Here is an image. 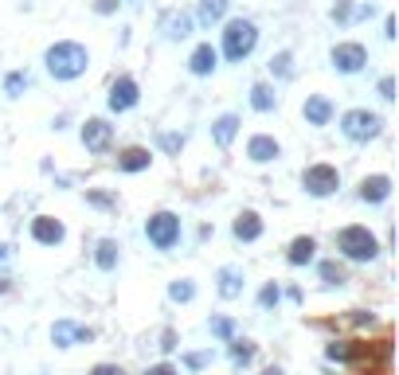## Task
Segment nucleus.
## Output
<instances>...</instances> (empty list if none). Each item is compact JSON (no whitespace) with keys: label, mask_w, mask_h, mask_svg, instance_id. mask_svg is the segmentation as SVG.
<instances>
[{"label":"nucleus","mask_w":399,"mask_h":375,"mask_svg":"<svg viewBox=\"0 0 399 375\" xmlns=\"http://www.w3.org/2000/svg\"><path fill=\"white\" fill-rule=\"evenodd\" d=\"M301 118H306V125L325 129L333 118H337V106H333L329 94H310V98L301 102Z\"/></svg>","instance_id":"nucleus-12"},{"label":"nucleus","mask_w":399,"mask_h":375,"mask_svg":"<svg viewBox=\"0 0 399 375\" xmlns=\"http://www.w3.org/2000/svg\"><path fill=\"white\" fill-rule=\"evenodd\" d=\"M329 16H333L337 24H352V0H337Z\"/></svg>","instance_id":"nucleus-33"},{"label":"nucleus","mask_w":399,"mask_h":375,"mask_svg":"<svg viewBox=\"0 0 399 375\" xmlns=\"http://www.w3.org/2000/svg\"><path fill=\"white\" fill-rule=\"evenodd\" d=\"M43 67L55 82H75L90 70V51L79 40H59L43 51Z\"/></svg>","instance_id":"nucleus-1"},{"label":"nucleus","mask_w":399,"mask_h":375,"mask_svg":"<svg viewBox=\"0 0 399 375\" xmlns=\"http://www.w3.org/2000/svg\"><path fill=\"white\" fill-rule=\"evenodd\" d=\"M157 145H160V153L180 157V148H184V133H157Z\"/></svg>","instance_id":"nucleus-32"},{"label":"nucleus","mask_w":399,"mask_h":375,"mask_svg":"<svg viewBox=\"0 0 399 375\" xmlns=\"http://www.w3.org/2000/svg\"><path fill=\"white\" fill-rule=\"evenodd\" d=\"M325 355H329V360H340V364H345V360H349V355H352V348L345 344V340H333V344L325 348Z\"/></svg>","instance_id":"nucleus-35"},{"label":"nucleus","mask_w":399,"mask_h":375,"mask_svg":"<svg viewBox=\"0 0 399 375\" xmlns=\"http://www.w3.org/2000/svg\"><path fill=\"white\" fill-rule=\"evenodd\" d=\"M340 188V168L337 164H310L306 172H301V192L310 199H329L333 192Z\"/></svg>","instance_id":"nucleus-6"},{"label":"nucleus","mask_w":399,"mask_h":375,"mask_svg":"<svg viewBox=\"0 0 399 375\" xmlns=\"http://www.w3.org/2000/svg\"><path fill=\"white\" fill-rule=\"evenodd\" d=\"M211 364V352H188L184 355V367L188 372H200V367H208Z\"/></svg>","instance_id":"nucleus-34"},{"label":"nucleus","mask_w":399,"mask_h":375,"mask_svg":"<svg viewBox=\"0 0 399 375\" xmlns=\"http://www.w3.org/2000/svg\"><path fill=\"white\" fill-rule=\"evenodd\" d=\"M270 75L274 79H294V51H278V55H270Z\"/></svg>","instance_id":"nucleus-29"},{"label":"nucleus","mask_w":399,"mask_h":375,"mask_svg":"<svg viewBox=\"0 0 399 375\" xmlns=\"http://www.w3.org/2000/svg\"><path fill=\"white\" fill-rule=\"evenodd\" d=\"M384 36H388V40H396V16H388V20H384Z\"/></svg>","instance_id":"nucleus-43"},{"label":"nucleus","mask_w":399,"mask_h":375,"mask_svg":"<svg viewBox=\"0 0 399 375\" xmlns=\"http://www.w3.org/2000/svg\"><path fill=\"white\" fill-rule=\"evenodd\" d=\"M28 86H31L28 70H8V75H4V94H8V98H24V90Z\"/></svg>","instance_id":"nucleus-28"},{"label":"nucleus","mask_w":399,"mask_h":375,"mask_svg":"<svg viewBox=\"0 0 399 375\" xmlns=\"http://www.w3.org/2000/svg\"><path fill=\"white\" fill-rule=\"evenodd\" d=\"M121 262V243L118 238H98L94 243V266L102 270V274H114Z\"/></svg>","instance_id":"nucleus-20"},{"label":"nucleus","mask_w":399,"mask_h":375,"mask_svg":"<svg viewBox=\"0 0 399 375\" xmlns=\"http://www.w3.org/2000/svg\"><path fill=\"white\" fill-rule=\"evenodd\" d=\"M282 157V141L270 137V133H255V137L247 141V160L250 164H270V160Z\"/></svg>","instance_id":"nucleus-15"},{"label":"nucleus","mask_w":399,"mask_h":375,"mask_svg":"<svg viewBox=\"0 0 399 375\" xmlns=\"http://www.w3.org/2000/svg\"><path fill=\"white\" fill-rule=\"evenodd\" d=\"M8 289H12V286H8V277H0V293H8Z\"/></svg>","instance_id":"nucleus-44"},{"label":"nucleus","mask_w":399,"mask_h":375,"mask_svg":"<svg viewBox=\"0 0 399 375\" xmlns=\"http://www.w3.org/2000/svg\"><path fill=\"white\" fill-rule=\"evenodd\" d=\"M172 348H176V332L165 328V332H160V352H172Z\"/></svg>","instance_id":"nucleus-41"},{"label":"nucleus","mask_w":399,"mask_h":375,"mask_svg":"<svg viewBox=\"0 0 399 375\" xmlns=\"http://www.w3.org/2000/svg\"><path fill=\"white\" fill-rule=\"evenodd\" d=\"M243 282H247V274H243L239 266H220L216 270V293H220L223 301L243 297Z\"/></svg>","instance_id":"nucleus-16"},{"label":"nucleus","mask_w":399,"mask_h":375,"mask_svg":"<svg viewBox=\"0 0 399 375\" xmlns=\"http://www.w3.org/2000/svg\"><path fill=\"white\" fill-rule=\"evenodd\" d=\"M86 204H94V208H106V211H110V208H118V199H114V196H106V192H86Z\"/></svg>","instance_id":"nucleus-36"},{"label":"nucleus","mask_w":399,"mask_h":375,"mask_svg":"<svg viewBox=\"0 0 399 375\" xmlns=\"http://www.w3.org/2000/svg\"><path fill=\"white\" fill-rule=\"evenodd\" d=\"M79 141H82L86 153H110L114 125L106 118H86V121H82V129H79Z\"/></svg>","instance_id":"nucleus-10"},{"label":"nucleus","mask_w":399,"mask_h":375,"mask_svg":"<svg viewBox=\"0 0 399 375\" xmlns=\"http://www.w3.org/2000/svg\"><path fill=\"white\" fill-rule=\"evenodd\" d=\"M153 164V153L145 145H130V148H121L118 153V172H145V168Z\"/></svg>","instance_id":"nucleus-22"},{"label":"nucleus","mask_w":399,"mask_h":375,"mask_svg":"<svg viewBox=\"0 0 399 375\" xmlns=\"http://www.w3.org/2000/svg\"><path fill=\"white\" fill-rule=\"evenodd\" d=\"M145 375H180V367H172V364H153V367H145Z\"/></svg>","instance_id":"nucleus-40"},{"label":"nucleus","mask_w":399,"mask_h":375,"mask_svg":"<svg viewBox=\"0 0 399 375\" xmlns=\"http://www.w3.org/2000/svg\"><path fill=\"white\" fill-rule=\"evenodd\" d=\"M90 340H94V328L79 325V321H70V316H59V321L51 325V344L55 348H79V344H90Z\"/></svg>","instance_id":"nucleus-9"},{"label":"nucleus","mask_w":399,"mask_h":375,"mask_svg":"<svg viewBox=\"0 0 399 375\" xmlns=\"http://www.w3.org/2000/svg\"><path fill=\"white\" fill-rule=\"evenodd\" d=\"M286 262L289 266H310V262H317V238L298 235L294 243H289V250H286Z\"/></svg>","instance_id":"nucleus-21"},{"label":"nucleus","mask_w":399,"mask_h":375,"mask_svg":"<svg viewBox=\"0 0 399 375\" xmlns=\"http://www.w3.org/2000/svg\"><path fill=\"white\" fill-rule=\"evenodd\" d=\"M118 4L121 0H94V12H98V16H110V12H118Z\"/></svg>","instance_id":"nucleus-39"},{"label":"nucleus","mask_w":399,"mask_h":375,"mask_svg":"<svg viewBox=\"0 0 399 375\" xmlns=\"http://www.w3.org/2000/svg\"><path fill=\"white\" fill-rule=\"evenodd\" d=\"M329 63L337 75H360V70L368 67V47L356 40H345V43H333L329 51Z\"/></svg>","instance_id":"nucleus-7"},{"label":"nucleus","mask_w":399,"mask_h":375,"mask_svg":"<svg viewBox=\"0 0 399 375\" xmlns=\"http://www.w3.org/2000/svg\"><path fill=\"white\" fill-rule=\"evenodd\" d=\"M376 90H379V98H384V102H396V79H391V75H384Z\"/></svg>","instance_id":"nucleus-37"},{"label":"nucleus","mask_w":399,"mask_h":375,"mask_svg":"<svg viewBox=\"0 0 399 375\" xmlns=\"http://www.w3.org/2000/svg\"><path fill=\"white\" fill-rule=\"evenodd\" d=\"M333 247H337V254L345 258V262H376V254L384 247H379V238L372 235L364 223H349V227H340L337 235H333Z\"/></svg>","instance_id":"nucleus-2"},{"label":"nucleus","mask_w":399,"mask_h":375,"mask_svg":"<svg viewBox=\"0 0 399 375\" xmlns=\"http://www.w3.org/2000/svg\"><path fill=\"white\" fill-rule=\"evenodd\" d=\"M86 375H126V367H118V364H94Z\"/></svg>","instance_id":"nucleus-38"},{"label":"nucleus","mask_w":399,"mask_h":375,"mask_svg":"<svg viewBox=\"0 0 399 375\" xmlns=\"http://www.w3.org/2000/svg\"><path fill=\"white\" fill-rule=\"evenodd\" d=\"M208 328H211V336H216V340H223V344L235 336V321H231V316H211Z\"/></svg>","instance_id":"nucleus-31"},{"label":"nucleus","mask_w":399,"mask_h":375,"mask_svg":"<svg viewBox=\"0 0 399 375\" xmlns=\"http://www.w3.org/2000/svg\"><path fill=\"white\" fill-rule=\"evenodd\" d=\"M137 102H141L137 79H133V75H118V79L110 82V94H106V106H110V114H130Z\"/></svg>","instance_id":"nucleus-8"},{"label":"nucleus","mask_w":399,"mask_h":375,"mask_svg":"<svg viewBox=\"0 0 399 375\" xmlns=\"http://www.w3.org/2000/svg\"><path fill=\"white\" fill-rule=\"evenodd\" d=\"M180 235H184V223H180L176 211H153V215L145 219V238H149L157 250H172L180 243Z\"/></svg>","instance_id":"nucleus-5"},{"label":"nucleus","mask_w":399,"mask_h":375,"mask_svg":"<svg viewBox=\"0 0 399 375\" xmlns=\"http://www.w3.org/2000/svg\"><path fill=\"white\" fill-rule=\"evenodd\" d=\"M216 67H220V51L211 47V43H200V47L188 55V75H196V79L216 75Z\"/></svg>","instance_id":"nucleus-18"},{"label":"nucleus","mask_w":399,"mask_h":375,"mask_svg":"<svg viewBox=\"0 0 399 375\" xmlns=\"http://www.w3.org/2000/svg\"><path fill=\"white\" fill-rule=\"evenodd\" d=\"M239 125H243V118L235 114V109H227V114H220V118L211 121V141L220 148H231V141L239 137Z\"/></svg>","instance_id":"nucleus-19"},{"label":"nucleus","mask_w":399,"mask_h":375,"mask_svg":"<svg viewBox=\"0 0 399 375\" xmlns=\"http://www.w3.org/2000/svg\"><path fill=\"white\" fill-rule=\"evenodd\" d=\"M227 348H231V364H235V372H243V367L255 360V352H259V344H255V340H239V336H231Z\"/></svg>","instance_id":"nucleus-25"},{"label":"nucleus","mask_w":399,"mask_h":375,"mask_svg":"<svg viewBox=\"0 0 399 375\" xmlns=\"http://www.w3.org/2000/svg\"><path fill=\"white\" fill-rule=\"evenodd\" d=\"M337 125L345 133V141H352V145H368V141H376L384 133V118L376 109H345Z\"/></svg>","instance_id":"nucleus-4"},{"label":"nucleus","mask_w":399,"mask_h":375,"mask_svg":"<svg viewBox=\"0 0 399 375\" xmlns=\"http://www.w3.org/2000/svg\"><path fill=\"white\" fill-rule=\"evenodd\" d=\"M250 109L255 114H274L278 109V90L270 86V82H255L250 86Z\"/></svg>","instance_id":"nucleus-23"},{"label":"nucleus","mask_w":399,"mask_h":375,"mask_svg":"<svg viewBox=\"0 0 399 375\" xmlns=\"http://www.w3.org/2000/svg\"><path fill=\"white\" fill-rule=\"evenodd\" d=\"M63 238H67V227L55 215L31 219V243H40V247H63Z\"/></svg>","instance_id":"nucleus-13"},{"label":"nucleus","mask_w":399,"mask_h":375,"mask_svg":"<svg viewBox=\"0 0 399 375\" xmlns=\"http://www.w3.org/2000/svg\"><path fill=\"white\" fill-rule=\"evenodd\" d=\"M255 47H259V24L247 20V16H231L227 24H223V59L227 63H243L255 55Z\"/></svg>","instance_id":"nucleus-3"},{"label":"nucleus","mask_w":399,"mask_h":375,"mask_svg":"<svg viewBox=\"0 0 399 375\" xmlns=\"http://www.w3.org/2000/svg\"><path fill=\"white\" fill-rule=\"evenodd\" d=\"M262 375H282V367H266V372H262Z\"/></svg>","instance_id":"nucleus-45"},{"label":"nucleus","mask_w":399,"mask_h":375,"mask_svg":"<svg viewBox=\"0 0 399 375\" xmlns=\"http://www.w3.org/2000/svg\"><path fill=\"white\" fill-rule=\"evenodd\" d=\"M169 301H176V305L196 301V282H192V277H176V282H169Z\"/></svg>","instance_id":"nucleus-27"},{"label":"nucleus","mask_w":399,"mask_h":375,"mask_svg":"<svg viewBox=\"0 0 399 375\" xmlns=\"http://www.w3.org/2000/svg\"><path fill=\"white\" fill-rule=\"evenodd\" d=\"M231 0H200L196 8V20L204 24V28H216V24H223V16H227Z\"/></svg>","instance_id":"nucleus-24"},{"label":"nucleus","mask_w":399,"mask_h":375,"mask_svg":"<svg viewBox=\"0 0 399 375\" xmlns=\"http://www.w3.org/2000/svg\"><path fill=\"white\" fill-rule=\"evenodd\" d=\"M317 274H321V282H325V286H337V289L349 282V270H345V262H337V258L317 262Z\"/></svg>","instance_id":"nucleus-26"},{"label":"nucleus","mask_w":399,"mask_h":375,"mask_svg":"<svg viewBox=\"0 0 399 375\" xmlns=\"http://www.w3.org/2000/svg\"><path fill=\"white\" fill-rule=\"evenodd\" d=\"M388 196H391V176H384V172H376V176H364L356 184V199L360 204H388Z\"/></svg>","instance_id":"nucleus-14"},{"label":"nucleus","mask_w":399,"mask_h":375,"mask_svg":"<svg viewBox=\"0 0 399 375\" xmlns=\"http://www.w3.org/2000/svg\"><path fill=\"white\" fill-rule=\"evenodd\" d=\"M12 258H16V247H12V243H0V266H12Z\"/></svg>","instance_id":"nucleus-42"},{"label":"nucleus","mask_w":399,"mask_h":375,"mask_svg":"<svg viewBox=\"0 0 399 375\" xmlns=\"http://www.w3.org/2000/svg\"><path fill=\"white\" fill-rule=\"evenodd\" d=\"M262 231H266V227H262V215H259V211H250V208L239 211L235 223H231V235L239 238V243H259Z\"/></svg>","instance_id":"nucleus-17"},{"label":"nucleus","mask_w":399,"mask_h":375,"mask_svg":"<svg viewBox=\"0 0 399 375\" xmlns=\"http://www.w3.org/2000/svg\"><path fill=\"white\" fill-rule=\"evenodd\" d=\"M278 305H282V286L278 282H266V286L259 289V309L270 313V309H278Z\"/></svg>","instance_id":"nucleus-30"},{"label":"nucleus","mask_w":399,"mask_h":375,"mask_svg":"<svg viewBox=\"0 0 399 375\" xmlns=\"http://www.w3.org/2000/svg\"><path fill=\"white\" fill-rule=\"evenodd\" d=\"M157 31H160V36H165L169 43H180V40H188L192 31H196V20H192V12L169 8V12H160Z\"/></svg>","instance_id":"nucleus-11"}]
</instances>
